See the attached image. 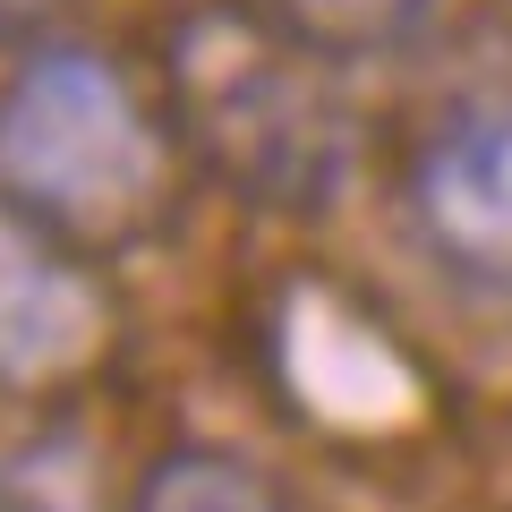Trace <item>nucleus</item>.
Listing matches in <instances>:
<instances>
[{"label":"nucleus","mask_w":512,"mask_h":512,"mask_svg":"<svg viewBox=\"0 0 512 512\" xmlns=\"http://www.w3.org/2000/svg\"><path fill=\"white\" fill-rule=\"evenodd\" d=\"M180 103L197 146L231 171L248 197L325 205L350 180V120L291 43L256 26L205 18L180 43Z\"/></svg>","instance_id":"nucleus-2"},{"label":"nucleus","mask_w":512,"mask_h":512,"mask_svg":"<svg viewBox=\"0 0 512 512\" xmlns=\"http://www.w3.org/2000/svg\"><path fill=\"white\" fill-rule=\"evenodd\" d=\"M52 0H0V26H26V18H43Z\"/></svg>","instance_id":"nucleus-7"},{"label":"nucleus","mask_w":512,"mask_h":512,"mask_svg":"<svg viewBox=\"0 0 512 512\" xmlns=\"http://www.w3.org/2000/svg\"><path fill=\"white\" fill-rule=\"evenodd\" d=\"M0 512H9V504H0Z\"/></svg>","instance_id":"nucleus-8"},{"label":"nucleus","mask_w":512,"mask_h":512,"mask_svg":"<svg viewBox=\"0 0 512 512\" xmlns=\"http://www.w3.org/2000/svg\"><path fill=\"white\" fill-rule=\"evenodd\" d=\"M282 26H291L299 52H333V60H359V52H384L402 43L410 26L436 9V0H274Z\"/></svg>","instance_id":"nucleus-6"},{"label":"nucleus","mask_w":512,"mask_h":512,"mask_svg":"<svg viewBox=\"0 0 512 512\" xmlns=\"http://www.w3.org/2000/svg\"><path fill=\"white\" fill-rule=\"evenodd\" d=\"M128 512H282L274 487L231 453H163Z\"/></svg>","instance_id":"nucleus-5"},{"label":"nucleus","mask_w":512,"mask_h":512,"mask_svg":"<svg viewBox=\"0 0 512 512\" xmlns=\"http://www.w3.org/2000/svg\"><path fill=\"white\" fill-rule=\"evenodd\" d=\"M0 197L52 231L111 239L163 205V137L94 52H35L0 94Z\"/></svg>","instance_id":"nucleus-1"},{"label":"nucleus","mask_w":512,"mask_h":512,"mask_svg":"<svg viewBox=\"0 0 512 512\" xmlns=\"http://www.w3.org/2000/svg\"><path fill=\"white\" fill-rule=\"evenodd\" d=\"M419 222L461 265H512V103H478L419 154Z\"/></svg>","instance_id":"nucleus-4"},{"label":"nucleus","mask_w":512,"mask_h":512,"mask_svg":"<svg viewBox=\"0 0 512 512\" xmlns=\"http://www.w3.org/2000/svg\"><path fill=\"white\" fill-rule=\"evenodd\" d=\"M111 308L94 274L60 248L43 214L0 197V376L9 384H60L103 350Z\"/></svg>","instance_id":"nucleus-3"}]
</instances>
